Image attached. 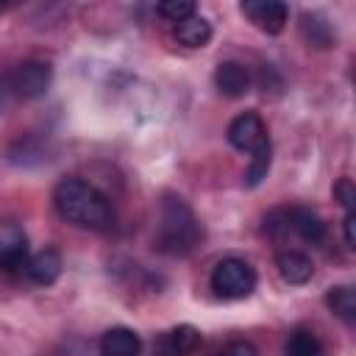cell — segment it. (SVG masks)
<instances>
[{"label": "cell", "instance_id": "obj_8", "mask_svg": "<svg viewBox=\"0 0 356 356\" xmlns=\"http://www.w3.org/2000/svg\"><path fill=\"white\" fill-rule=\"evenodd\" d=\"M239 8L264 33H281L286 25V17H289L286 3H281V0H245Z\"/></svg>", "mask_w": 356, "mask_h": 356}, {"label": "cell", "instance_id": "obj_18", "mask_svg": "<svg viewBox=\"0 0 356 356\" xmlns=\"http://www.w3.org/2000/svg\"><path fill=\"white\" fill-rule=\"evenodd\" d=\"M270 161H273V147L270 142L264 147H259L256 153H250V164H248V172H245V184L248 186H259L267 172H270Z\"/></svg>", "mask_w": 356, "mask_h": 356}, {"label": "cell", "instance_id": "obj_17", "mask_svg": "<svg viewBox=\"0 0 356 356\" xmlns=\"http://www.w3.org/2000/svg\"><path fill=\"white\" fill-rule=\"evenodd\" d=\"M161 345H167V348H170L172 353H178V356H186V353H192V350L200 345V331L192 328V325H178V328H172V331L167 334V339H164Z\"/></svg>", "mask_w": 356, "mask_h": 356}, {"label": "cell", "instance_id": "obj_11", "mask_svg": "<svg viewBox=\"0 0 356 356\" xmlns=\"http://www.w3.org/2000/svg\"><path fill=\"white\" fill-rule=\"evenodd\" d=\"M275 267L286 284H306L314 273V264L303 250H281L275 256Z\"/></svg>", "mask_w": 356, "mask_h": 356}, {"label": "cell", "instance_id": "obj_12", "mask_svg": "<svg viewBox=\"0 0 356 356\" xmlns=\"http://www.w3.org/2000/svg\"><path fill=\"white\" fill-rule=\"evenodd\" d=\"M25 273H28V278H31L33 284L47 286V284H53V281L61 275V256H58L53 248H44V250H39L36 256L28 259Z\"/></svg>", "mask_w": 356, "mask_h": 356}, {"label": "cell", "instance_id": "obj_23", "mask_svg": "<svg viewBox=\"0 0 356 356\" xmlns=\"http://www.w3.org/2000/svg\"><path fill=\"white\" fill-rule=\"evenodd\" d=\"M159 356H178V353H172L167 345H161V353H159Z\"/></svg>", "mask_w": 356, "mask_h": 356}, {"label": "cell", "instance_id": "obj_4", "mask_svg": "<svg viewBox=\"0 0 356 356\" xmlns=\"http://www.w3.org/2000/svg\"><path fill=\"white\" fill-rule=\"evenodd\" d=\"M50 78H53V70L44 61L31 58V61L17 64L0 81V106H6L8 100H33L44 95L50 86Z\"/></svg>", "mask_w": 356, "mask_h": 356}, {"label": "cell", "instance_id": "obj_10", "mask_svg": "<svg viewBox=\"0 0 356 356\" xmlns=\"http://www.w3.org/2000/svg\"><path fill=\"white\" fill-rule=\"evenodd\" d=\"M139 350H142L139 334L131 328L117 325L100 337V356H139Z\"/></svg>", "mask_w": 356, "mask_h": 356}, {"label": "cell", "instance_id": "obj_15", "mask_svg": "<svg viewBox=\"0 0 356 356\" xmlns=\"http://www.w3.org/2000/svg\"><path fill=\"white\" fill-rule=\"evenodd\" d=\"M300 31H303V36H306V42H312L314 47H328L331 42H334V28H331V22L325 19V17H320V14H303L300 17Z\"/></svg>", "mask_w": 356, "mask_h": 356}, {"label": "cell", "instance_id": "obj_7", "mask_svg": "<svg viewBox=\"0 0 356 356\" xmlns=\"http://www.w3.org/2000/svg\"><path fill=\"white\" fill-rule=\"evenodd\" d=\"M228 142L236 150H242V153H256L270 139H267V128H264L261 117L253 114V111H245V114H239V117L231 120V125H228Z\"/></svg>", "mask_w": 356, "mask_h": 356}, {"label": "cell", "instance_id": "obj_9", "mask_svg": "<svg viewBox=\"0 0 356 356\" xmlns=\"http://www.w3.org/2000/svg\"><path fill=\"white\" fill-rule=\"evenodd\" d=\"M214 86L225 97H242L250 89V72L239 61H222L214 70Z\"/></svg>", "mask_w": 356, "mask_h": 356}, {"label": "cell", "instance_id": "obj_24", "mask_svg": "<svg viewBox=\"0 0 356 356\" xmlns=\"http://www.w3.org/2000/svg\"><path fill=\"white\" fill-rule=\"evenodd\" d=\"M0 11H6V3H0Z\"/></svg>", "mask_w": 356, "mask_h": 356}, {"label": "cell", "instance_id": "obj_2", "mask_svg": "<svg viewBox=\"0 0 356 356\" xmlns=\"http://www.w3.org/2000/svg\"><path fill=\"white\" fill-rule=\"evenodd\" d=\"M203 228L195 217V211L175 195H167L161 203V217L156 228V248L170 256H186L200 242Z\"/></svg>", "mask_w": 356, "mask_h": 356}, {"label": "cell", "instance_id": "obj_13", "mask_svg": "<svg viewBox=\"0 0 356 356\" xmlns=\"http://www.w3.org/2000/svg\"><path fill=\"white\" fill-rule=\"evenodd\" d=\"M175 39L186 47H203L209 39H211V25L206 17L200 14H192L181 22H175Z\"/></svg>", "mask_w": 356, "mask_h": 356}, {"label": "cell", "instance_id": "obj_1", "mask_svg": "<svg viewBox=\"0 0 356 356\" xmlns=\"http://www.w3.org/2000/svg\"><path fill=\"white\" fill-rule=\"evenodd\" d=\"M53 203L67 222L86 231H106L114 222L111 200L83 178H61L53 189Z\"/></svg>", "mask_w": 356, "mask_h": 356}, {"label": "cell", "instance_id": "obj_14", "mask_svg": "<svg viewBox=\"0 0 356 356\" xmlns=\"http://www.w3.org/2000/svg\"><path fill=\"white\" fill-rule=\"evenodd\" d=\"M325 303L348 325L356 323V292H353V286H331L328 295H325Z\"/></svg>", "mask_w": 356, "mask_h": 356}, {"label": "cell", "instance_id": "obj_3", "mask_svg": "<svg viewBox=\"0 0 356 356\" xmlns=\"http://www.w3.org/2000/svg\"><path fill=\"white\" fill-rule=\"evenodd\" d=\"M264 231L275 239L295 234L298 239H303L309 245H320L325 236V222L320 220L317 211H312L306 206H281L264 217Z\"/></svg>", "mask_w": 356, "mask_h": 356}, {"label": "cell", "instance_id": "obj_20", "mask_svg": "<svg viewBox=\"0 0 356 356\" xmlns=\"http://www.w3.org/2000/svg\"><path fill=\"white\" fill-rule=\"evenodd\" d=\"M334 197L339 200V206L345 209V214H350L353 206H356V186H353V181L350 178H339L334 184Z\"/></svg>", "mask_w": 356, "mask_h": 356}, {"label": "cell", "instance_id": "obj_16", "mask_svg": "<svg viewBox=\"0 0 356 356\" xmlns=\"http://www.w3.org/2000/svg\"><path fill=\"white\" fill-rule=\"evenodd\" d=\"M286 356H323V342L312 328H295L284 348Z\"/></svg>", "mask_w": 356, "mask_h": 356}, {"label": "cell", "instance_id": "obj_21", "mask_svg": "<svg viewBox=\"0 0 356 356\" xmlns=\"http://www.w3.org/2000/svg\"><path fill=\"white\" fill-rule=\"evenodd\" d=\"M220 356H259V350H256V345L248 342V339H234V342H228V345L220 350Z\"/></svg>", "mask_w": 356, "mask_h": 356}, {"label": "cell", "instance_id": "obj_19", "mask_svg": "<svg viewBox=\"0 0 356 356\" xmlns=\"http://www.w3.org/2000/svg\"><path fill=\"white\" fill-rule=\"evenodd\" d=\"M156 11H159L164 19H170V22H181V19L192 17V14H197L195 3H189V0H164V3L156 6Z\"/></svg>", "mask_w": 356, "mask_h": 356}, {"label": "cell", "instance_id": "obj_6", "mask_svg": "<svg viewBox=\"0 0 356 356\" xmlns=\"http://www.w3.org/2000/svg\"><path fill=\"white\" fill-rule=\"evenodd\" d=\"M28 236L14 220H0V270L19 273L28 264Z\"/></svg>", "mask_w": 356, "mask_h": 356}, {"label": "cell", "instance_id": "obj_22", "mask_svg": "<svg viewBox=\"0 0 356 356\" xmlns=\"http://www.w3.org/2000/svg\"><path fill=\"white\" fill-rule=\"evenodd\" d=\"M353 225H356V214H345V245L353 248L356 245V236H353Z\"/></svg>", "mask_w": 356, "mask_h": 356}, {"label": "cell", "instance_id": "obj_5", "mask_svg": "<svg viewBox=\"0 0 356 356\" xmlns=\"http://www.w3.org/2000/svg\"><path fill=\"white\" fill-rule=\"evenodd\" d=\"M211 289L225 300L248 298L256 289V270L245 259L228 256L211 270Z\"/></svg>", "mask_w": 356, "mask_h": 356}]
</instances>
